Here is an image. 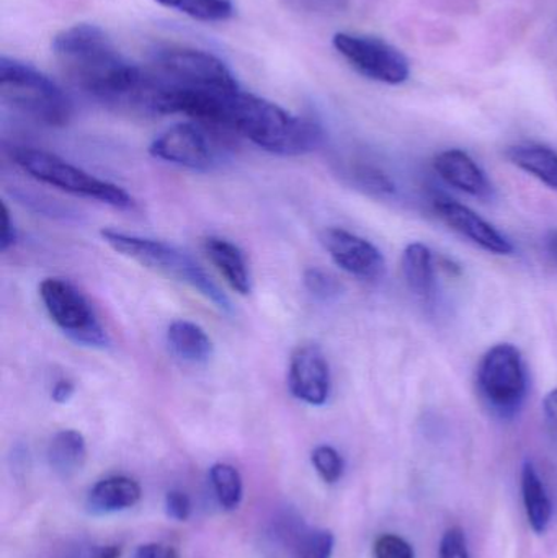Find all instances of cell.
Returning <instances> with one entry per match:
<instances>
[{
  "instance_id": "cell-9",
  "label": "cell",
  "mask_w": 557,
  "mask_h": 558,
  "mask_svg": "<svg viewBox=\"0 0 557 558\" xmlns=\"http://www.w3.org/2000/svg\"><path fill=\"white\" fill-rule=\"evenodd\" d=\"M218 131L196 121L175 124L153 141L150 156L173 166L208 172L218 166Z\"/></svg>"
},
{
  "instance_id": "cell-31",
  "label": "cell",
  "mask_w": 557,
  "mask_h": 558,
  "mask_svg": "<svg viewBox=\"0 0 557 558\" xmlns=\"http://www.w3.org/2000/svg\"><path fill=\"white\" fill-rule=\"evenodd\" d=\"M167 511L177 521H186L192 514V504L183 492L173 490L167 495Z\"/></svg>"
},
{
  "instance_id": "cell-20",
  "label": "cell",
  "mask_w": 557,
  "mask_h": 558,
  "mask_svg": "<svg viewBox=\"0 0 557 558\" xmlns=\"http://www.w3.org/2000/svg\"><path fill=\"white\" fill-rule=\"evenodd\" d=\"M522 494L530 526L535 533H545L552 523L553 505L535 465L530 461L522 469Z\"/></svg>"
},
{
  "instance_id": "cell-8",
  "label": "cell",
  "mask_w": 557,
  "mask_h": 558,
  "mask_svg": "<svg viewBox=\"0 0 557 558\" xmlns=\"http://www.w3.org/2000/svg\"><path fill=\"white\" fill-rule=\"evenodd\" d=\"M334 48L363 77L382 84H404L411 75V64L401 49L376 36L360 33H336Z\"/></svg>"
},
{
  "instance_id": "cell-23",
  "label": "cell",
  "mask_w": 557,
  "mask_h": 558,
  "mask_svg": "<svg viewBox=\"0 0 557 558\" xmlns=\"http://www.w3.org/2000/svg\"><path fill=\"white\" fill-rule=\"evenodd\" d=\"M347 177H349L352 185H355L362 192L368 193V195L391 196L396 193V185L391 177L378 167L356 163V166L347 169Z\"/></svg>"
},
{
  "instance_id": "cell-14",
  "label": "cell",
  "mask_w": 557,
  "mask_h": 558,
  "mask_svg": "<svg viewBox=\"0 0 557 558\" xmlns=\"http://www.w3.org/2000/svg\"><path fill=\"white\" fill-rule=\"evenodd\" d=\"M434 167L448 185L474 198L487 199L493 196V185L487 180L486 173L464 150L450 149L438 154L435 157Z\"/></svg>"
},
{
  "instance_id": "cell-36",
  "label": "cell",
  "mask_w": 557,
  "mask_h": 558,
  "mask_svg": "<svg viewBox=\"0 0 557 558\" xmlns=\"http://www.w3.org/2000/svg\"><path fill=\"white\" fill-rule=\"evenodd\" d=\"M546 247H548L549 255L553 262L557 265V231H553L546 239Z\"/></svg>"
},
{
  "instance_id": "cell-13",
  "label": "cell",
  "mask_w": 557,
  "mask_h": 558,
  "mask_svg": "<svg viewBox=\"0 0 557 558\" xmlns=\"http://www.w3.org/2000/svg\"><path fill=\"white\" fill-rule=\"evenodd\" d=\"M434 208L438 218L448 228L453 229L455 232L463 235L483 251L491 252L494 255L512 254L513 245L507 241V238H504L493 225L484 221L480 215H476L468 206L453 202V199L438 198L434 203Z\"/></svg>"
},
{
  "instance_id": "cell-34",
  "label": "cell",
  "mask_w": 557,
  "mask_h": 558,
  "mask_svg": "<svg viewBox=\"0 0 557 558\" xmlns=\"http://www.w3.org/2000/svg\"><path fill=\"white\" fill-rule=\"evenodd\" d=\"M74 392L75 387L71 380L59 379L56 380L55 386H52L51 399L55 400L56 403H65L71 400V397L74 396Z\"/></svg>"
},
{
  "instance_id": "cell-26",
  "label": "cell",
  "mask_w": 557,
  "mask_h": 558,
  "mask_svg": "<svg viewBox=\"0 0 557 558\" xmlns=\"http://www.w3.org/2000/svg\"><path fill=\"white\" fill-rule=\"evenodd\" d=\"M303 282L307 292L319 301H334L343 291L342 282L320 268H307L304 271Z\"/></svg>"
},
{
  "instance_id": "cell-21",
  "label": "cell",
  "mask_w": 557,
  "mask_h": 558,
  "mask_svg": "<svg viewBox=\"0 0 557 558\" xmlns=\"http://www.w3.org/2000/svg\"><path fill=\"white\" fill-rule=\"evenodd\" d=\"M141 488L133 478L111 477L98 482L90 494L92 505L100 511H118L140 501Z\"/></svg>"
},
{
  "instance_id": "cell-2",
  "label": "cell",
  "mask_w": 557,
  "mask_h": 558,
  "mask_svg": "<svg viewBox=\"0 0 557 558\" xmlns=\"http://www.w3.org/2000/svg\"><path fill=\"white\" fill-rule=\"evenodd\" d=\"M222 130L278 156H303L323 143V130L316 121L242 88L226 98Z\"/></svg>"
},
{
  "instance_id": "cell-12",
  "label": "cell",
  "mask_w": 557,
  "mask_h": 558,
  "mask_svg": "<svg viewBox=\"0 0 557 558\" xmlns=\"http://www.w3.org/2000/svg\"><path fill=\"white\" fill-rule=\"evenodd\" d=\"M288 386L291 393L307 405L320 407L329 400L330 367L317 344H300L291 354Z\"/></svg>"
},
{
  "instance_id": "cell-19",
  "label": "cell",
  "mask_w": 557,
  "mask_h": 558,
  "mask_svg": "<svg viewBox=\"0 0 557 558\" xmlns=\"http://www.w3.org/2000/svg\"><path fill=\"white\" fill-rule=\"evenodd\" d=\"M87 446L84 436L75 429H64L49 442L48 461L52 471L62 478L72 477L84 468Z\"/></svg>"
},
{
  "instance_id": "cell-22",
  "label": "cell",
  "mask_w": 557,
  "mask_h": 558,
  "mask_svg": "<svg viewBox=\"0 0 557 558\" xmlns=\"http://www.w3.org/2000/svg\"><path fill=\"white\" fill-rule=\"evenodd\" d=\"M156 2L199 22H226L234 15L232 0H156Z\"/></svg>"
},
{
  "instance_id": "cell-3",
  "label": "cell",
  "mask_w": 557,
  "mask_h": 558,
  "mask_svg": "<svg viewBox=\"0 0 557 558\" xmlns=\"http://www.w3.org/2000/svg\"><path fill=\"white\" fill-rule=\"evenodd\" d=\"M100 235L105 244L110 245L117 254L136 262L147 270L156 271L195 289L219 311L228 314L232 312L231 301L225 291H221L211 277L180 248L167 242L137 238V235L124 234L113 229H104Z\"/></svg>"
},
{
  "instance_id": "cell-25",
  "label": "cell",
  "mask_w": 557,
  "mask_h": 558,
  "mask_svg": "<svg viewBox=\"0 0 557 558\" xmlns=\"http://www.w3.org/2000/svg\"><path fill=\"white\" fill-rule=\"evenodd\" d=\"M334 536L329 531H307L298 537L294 558H330L334 553Z\"/></svg>"
},
{
  "instance_id": "cell-32",
  "label": "cell",
  "mask_w": 557,
  "mask_h": 558,
  "mask_svg": "<svg viewBox=\"0 0 557 558\" xmlns=\"http://www.w3.org/2000/svg\"><path fill=\"white\" fill-rule=\"evenodd\" d=\"M16 231L10 218V209L7 203H2V232H0V251L5 252L15 244Z\"/></svg>"
},
{
  "instance_id": "cell-28",
  "label": "cell",
  "mask_w": 557,
  "mask_h": 558,
  "mask_svg": "<svg viewBox=\"0 0 557 558\" xmlns=\"http://www.w3.org/2000/svg\"><path fill=\"white\" fill-rule=\"evenodd\" d=\"M375 558H414V549L402 537L385 534L376 539Z\"/></svg>"
},
{
  "instance_id": "cell-17",
  "label": "cell",
  "mask_w": 557,
  "mask_h": 558,
  "mask_svg": "<svg viewBox=\"0 0 557 558\" xmlns=\"http://www.w3.org/2000/svg\"><path fill=\"white\" fill-rule=\"evenodd\" d=\"M167 341L173 354L185 363L205 364L213 356L211 338L193 322H172L167 330Z\"/></svg>"
},
{
  "instance_id": "cell-5",
  "label": "cell",
  "mask_w": 557,
  "mask_h": 558,
  "mask_svg": "<svg viewBox=\"0 0 557 558\" xmlns=\"http://www.w3.org/2000/svg\"><path fill=\"white\" fill-rule=\"evenodd\" d=\"M0 97L3 104L48 126H65L72 118L71 98L52 78L7 56L0 58Z\"/></svg>"
},
{
  "instance_id": "cell-27",
  "label": "cell",
  "mask_w": 557,
  "mask_h": 558,
  "mask_svg": "<svg viewBox=\"0 0 557 558\" xmlns=\"http://www.w3.org/2000/svg\"><path fill=\"white\" fill-rule=\"evenodd\" d=\"M313 464L327 484H336L343 474V461L339 452L330 446L314 449Z\"/></svg>"
},
{
  "instance_id": "cell-30",
  "label": "cell",
  "mask_w": 557,
  "mask_h": 558,
  "mask_svg": "<svg viewBox=\"0 0 557 558\" xmlns=\"http://www.w3.org/2000/svg\"><path fill=\"white\" fill-rule=\"evenodd\" d=\"M291 9L306 13H332L342 9L346 0H284Z\"/></svg>"
},
{
  "instance_id": "cell-33",
  "label": "cell",
  "mask_w": 557,
  "mask_h": 558,
  "mask_svg": "<svg viewBox=\"0 0 557 558\" xmlns=\"http://www.w3.org/2000/svg\"><path fill=\"white\" fill-rule=\"evenodd\" d=\"M543 413H545L546 425L557 436V389L552 390L543 400Z\"/></svg>"
},
{
  "instance_id": "cell-37",
  "label": "cell",
  "mask_w": 557,
  "mask_h": 558,
  "mask_svg": "<svg viewBox=\"0 0 557 558\" xmlns=\"http://www.w3.org/2000/svg\"><path fill=\"white\" fill-rule=\"evenodd\" d=\"M120 554L118 547L110 546L107 549H101L94 558H120Z\"/></svg>"
},
{
  "instance_id": "cell-16",
  "label": "cell",
  "mask_w": 557,
  "mask_h": 558,
  "mask_svg": "<svg viewBox=\"0 0 557 558\" xmlns=\"http://www.w3.org/2000/svg\"><path fill=\"white\" fill-rule=\"evenodd\" d=\"M402 274L409 289L424 304L432 305L437 298V278H435L434 255L427 245H408L402 254Z\"/></svg>"
},
{
  "instance_id": "cell-10",
  "label": "cell",
  "mask_w": 557,
  "mask_h": 558,
  "mask_svg": "<svg viewBox=\"0 0 557 558\" xmlns=\"http://www.w3.org/2000/svg\"><path fill=\"white\" fill-rule=\"evenodd\" d=\"M481 392L502 412L519 409L526 393L522 354L513 344L500 343L484 354L477 371Z\"/></svg>"
},
{
  "instance_id": "cell-7",
  "label": "cell",
  "mask_w": 557,
  "mask_h": 558,
  "mask_svg": "<svg viewBox=\"0 0 557 558\" xmlns=\"http://www.w3.org/2000/svg\"><path fill=\"white\" fill-rule=\"evenodd\" d=\"M39 298L59 330L87 347L105 348L108 337L84 294L68 279L46 278L39 284Z\"/></svg>"
},
{
  "instance_id": "cell-1",
  "label": "cell",
  "mask_w": 557,
  "mask_h": 558,
  "mask_svg": "<svg viewBox=\"0 0 557 558\" xmlns=\"http://www.w3.org/2000/svg\"><path fill=\"white\" fill-rule=\"evenodd\" d=\"M52 54L85 94L113 107L140 108L144 69L128 61L97 25L69 26L55 36Z\"/></svg>"
},
{
  "instance_id": "cell-11",
  "label": "cell",
  "mask_w": 557,
  "mask_h": 558,
  "mask_svg": "<svg viewBox=\"0 0 557 558\" xmlns=\"http://www.w3.org/2000/svg\"><path fill=\"white\" fill-rule=\"evenodd\" d=\"M320 242L337 267L365 281H376L385 275L386 264L376 245L353 232L340 228L324 229Z\"/></svg>"
},
{
  "instance_id": "cell-4",
  "label": "cell",
  "mask_w": 557,
  "mask_h": 558,
  "mask_svg": "<svg viewBox=\"0 0 557 558\" xmlns=\"http://www.w3.org/2000/svg\"><path fill=\"white\" fill-rule=\"evenodd\" d=\"M144 69L156 87L167 90L232 92L241 88L229 65L205 49L167 46L157 49Z\"/></svg>"
},
{
  "instance_id": "cell-24",
  "label": "cell",
  "mask_w": 557,
  "mask_h": 558,
  "mask_svg": "<svg viewBox=\"0 0 557 558\" xmlns=\"http://www.w3.org/2000/svg\"><path fill=\"white\" fill-rule=\"evenodd\" d=\"M211 481L219 504L226 510H235L242 500V478L239 472L232 465L216 464L211 469Z\"/></svg>"
},
{
  "instance_id": "cell-35",
  "label": "cell",
  "mask_w": 557,
  "mask_h": 558,
  "mask_svg": "<svg viewBox=\"0 0 557 558\" xmlns=\"http://www.w3.org/2000/svg\"><path fill=\"white\" fill-rule=\"evenodd\" d=\"M137 558H179V556L172 547L147 544V546L141 547Z\"/></svg>"
},
{
  "instance_id": "cell-15",
  "label": "cell",
  "mask_w": 557,
  "mask_h": 558,
  "mask_svg": "<svg viewBox=\"0 0 557 558\" xmlns=\"http://www.w3.org/2000/svg\"><path fill=\"white\" fill-rule=\"evenodd\" d=\"M203 251L232 291L241 295L252 292V275L244 252L228 239L211 238L203 242Z\"/></svg>"
},
{
  "instance_id": "cell-6",
  "label": "cell",
  "mask_w": 557,
  "mask_h": 558,
  "mask_svg": "<svg viewBox=\"0 0 557 558\" xmlns=\"http://www.w3.org/2000/svg\"><path fill=\"white\" fill-rule=\"evenodd\" d=\"M13 162L43 185L61 190L69 195L105 203L118 209H131L134 202L123 189L97 179L85 170L72 166L56 154L33 147H16L12 153Z\"/></svg>"
},
{
  "instance_id": "cell-18",
  "label": "cell",
  "mask_w": 557,
  "mask_h": 558,
  "mask_svg": "<svg viewBox=\"0 0 557 558\" xmlns=\"http://www.w3.org/2000/svg\"><path fill=\"white\" fill-rule=\"evenodd\" d=\"M506 157L513 166L557 192L556 150L542 144H520V146L509 147Z\"/></svg>"
},
{
  "instance_id": "cell-29",
  "label": "cell",
  "mask_w": 557,
  "mask_h": 558,
  "mask_svg": "<svg viewBox=\"0 0 557 558\" xmlns=\"http://www.w3.org/2000/svg\"><path fill=\"white\" fill-rule=\"evenodd\" d=\"M440 558H470L467 536L461 527H451L441 537Z\"/></svg>"
}]
</instances>
